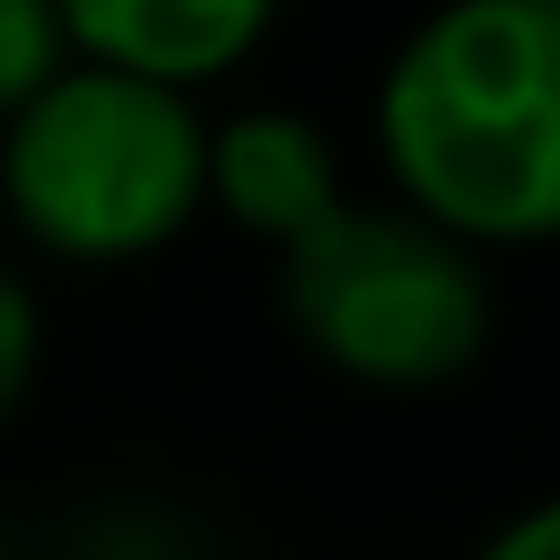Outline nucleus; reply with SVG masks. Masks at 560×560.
Segmentation results:
<instances>
[{
    "label": "nucleus",
    "mask_w": 560,
    "mask_h": 560,
    "mask_svg": "<svg viewBox=\"0 0 560 560\" xmlns=\"http://www.w3.org/2000/svg\"><path fill=\"white\" fill-rule=\"evenodd\" d=\"M376 149L429 228L542 245L560 228V0H438L385 61Z\"/></svg>",
    "instance_id": "nucleus-1"
},
{
    "label": "nucleus",
    "mask_w": 560,
    "mask_h": 560,
    "mask_svg": "<svg viewBox=\"0 0 560 560\" xmlns=\"http://www.w3.org/2000/svg\"><path fill=\"white\" fill-rule=\"evenodd\" d=\"M201 149L210 122L192 114V88L70 52L0 122V201L61 262H140L192 228Z\"/></svg>",
    "instance_id": "nucleus-2"
},
{
    "label": "nucleus",
    "mask_w": 560,
    "mask_h": 560,
    "mask_svg": "<svg viewBox=\"0 0 560 560\" xmlns=\"http://www.w3.org/2000/svg\"><path fill=\"white\" fill-rule=\"evenodd\" d=\"M280 306L324 368L385 394L446 385L490 350L481 245L429 228L402 201H332L306 236H289Z\"/></svg>",
    "instance_id": "nucleus-3"
},
{
    "label": "nucleus",
    "mask_w": 560,
    "mask_h": 560,
    "mask_svg": "<svg viewBox=\"0 0 560 560\" xmlns=\"http://www.w3.org/2000/svg\"><path fill=\"white\" fill-rule=\"evenodd\" d=\"M201 201H219L245 236H306L332 201H341V158H332V131L298 105H254V114H228L201 149Z\"/></svg>",
    "instance_id": "nucleus-4"
},
{
    "label": "nucleus",
    "mask_w": 560,
    "mask_h": 560,
    "mask_svg": "<svg viewBox=\"0 0 560 560\" xmlns=\"http://www.w3.org/2000/svg\"><path fill=\"white\" fill-rule=\"evenodd\" d=\"M52 9L79 61L140 70L158 88H201L236 70L280 18V0H52Z\"/></svg>",
    "instance_id": "nucleus-5"
},
{
    "label": "nucleus",
    "mask_w": 560,
    "mask_h": 560,
    "mask_svg": "<svg viewBox=\"0 0 560 560\" xmlns=\"http://www.w3.org/2000/svg\"><path fill=\"white\" fill-rule=\"evenodd\" d=\"M70 61V35H61V9L52 0H0V122Z\"/></svg>",
    "instance_id": "nucleus-6"
},
{
    "label": "nucleus",
    "mask_w": 560,
    "mask_h": 560,
    "mask_svg": "<svg viewBox=\"0 0 560 560\" xmlns=\"http://www.w3.org/2000/svg\"><path fill=\"white\" fill-rule=\"evenodd\" d=\"M35 359H44V315H35V289H26L9 262H0V420L26 402Z\"/></svg>",
    "instance_id": "nucleus-7"
},
{
    "label": "nucleus",
    "mask_w": 560,
    "mask_h": 560,
    "mask_svg": "<svg viewBox=\"0 0 560 560\" xmlns=\"http://www.w3.org/2000/svg\"><path fill=\"white\" fill-rule=\"evenodd\" d=\"M481 560H560V508H525V516H508V525L481 542Z\"/></svg>",
    "instance_id": "nucleus-8"
}]
</instances>
